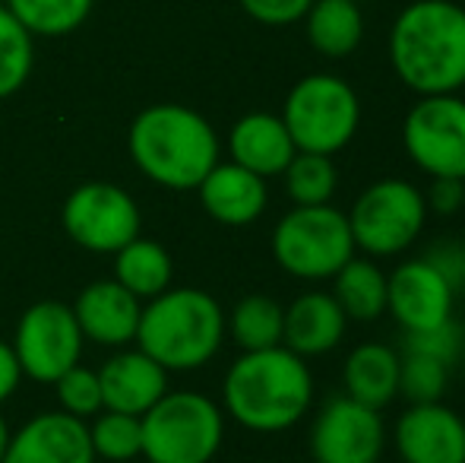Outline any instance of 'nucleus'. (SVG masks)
Listing matches in <instances>:
<instances>
[{
  "label": "nucleus",
  "instance_id": "18",
  "mask_svg": "<svg viewBox=\"0 0 465 463\" xmlns=\"http://www.w3.org/2000/svg\"><path fill=\"white\" fill-rule=\"evenodd\" d=\"M200 204L222 226H251L266 213L270 187L266 178L241 168L238 162H215L213 172L200 181Z\"/></svg>",
  "mask_w": 465,
  "mask_h": 463
},
{
  "label": "nucleus",
  "instance_id": "6",
  "mask_svg": "<svg viewBox=\"0 0 465 463\" xmlns=\"http://www.w3.org/2000/svg\"><path fill=\"white\" fill-rule=\"evenodd\" d=\"M140 422L143 458L149 463H209L225 438L219 403L193 390H168Z\"/></svg>",
  "mask_w": 465,
  "mask_h": 463
},
{
  "label": "nucleus",
  "instance_id": "30",
  "mask_svg": "<svg viewBox=\"0 0 465 463\" xmlns=\"http://www.w3.org/2000/svg\"><path fill=\"white\" fill-rule=\"evenodd\" d=\"M89 441H93L95 458L111 463L134 460L143 454V422L140 416L102 409L89 426Z\"/></svg>",
  "mask_w": 465,
  "mask_h": 463
},
{
  "label": "nucleus",
  "instance_id": "2",
  "mask_svg": "<svg viewBox=\"0 0 465 463\" xmlns=\"http://www.w3.org/2000/svg\"><path fill=\"white\" fill-rule=\"evenodd\" d=\"M222 403L225 413L251 432H288L313 407L311 365L285 347L241 352L222 384Z\"/></svg>",
  "mask_w": 465,
  "mask_h": 463
},
{
  "label": "nucleus",
  "instance_id": "14",
  "mask_svg": "<svg viewBox=\"0 0 465 463\" xmlns=\"http://www.w3.org/2000/svg\"><path fill=\"white\" fill-rule=\"evenodd\" d=\"M402 463H465V419L443 400L409 403L396 422Z\"/></svg>",
  "mask_w": 465,
  "mask_h": 463
},
{
  "label": "nucleus",
  "instance_id": "16",
  "mask_svg": "<svg viewBox=\"0 0 465 463\" xmlns=\"http://www.w3.org/2000/svg\"><path fill=\"white\" fill-rule=\"evenodd\" d=\"M70 308H74L83 337L98 347H127L130 340H136L143 305L117 279L89 283Z\"/></svg>",
  "mask_w": 465,
  "mask_h": 463
},
{
  "label": "nucleus",
  "instance_id": "11",
  "mask_svg": "<svg viewBox=\"0 0 465 463\" xmlns=\"http://www.w3.org/2000/svg\"><path fill=\"white\" fill-rule=\"evenodd\" d=\"M64 229L93 254H117L140 235V206L124 187L86 181L64 204Z\"/></svg>",
  "mask_w": 465,
  "mask_h": 463
},
{
  "label": "nucleus",
  "instance_id": "8",
  "mask_svg": "<svg viewBox=\"0 0 465 463\" xmlns=\"http://www.w3.org/2000/svg\"><path fill=\"white\" fill-rule=\"evenodd\" d=\"M345 216L355 251L380 260L409 251L421 238L430 213L418 185L405 178H380L358 194Z\"/></svg>",
  "mask_w": 465,
  "mask_h": 463
},
{
  "label": "nucleus",
  "instance_id": "19",
  "mask_svg": "<svg viewBox=\"0 0 465 463\" xmlns=\"http://www.w3.org/2000/svg\"><path fill=\"white\" fill-rule=\"evenodd\" d=\"M349 317L339 308L332 292H304L285 308V327H282V347L301 358L326 356L345 340Z\"/></svg>",
  "mask_w": 465,
  "mask_h": 463
},
{
  "label": "nucleus",
  "instance_id": "4",
  "mask_svg": "<svg viewBox=\"0 0 465 463\" xmlns=\"http://www.w3.org/2000/svg\"><path fill=\"white\" fill-rule=\"evenodd\" d=\"M225 340V311L209 292L168 286L149 298L136 327V347L165 371H193L213 362Z\"/></svg>",
  "mask_w": 465,
  "mask_h": 463
},
{
  "label": "nucleus",
  "instance_id": "25",
  "mask_svg": "<svg viewBox=\"0 0 465 463\" xmlns=\"http://www.w3.org/2000/svg\"><path fill=\"white\" fill-rule=\"evenodd\" d=\"M282 327L285 308L270 296H244L232 315H225V334H232L241 352L282 347Z\"/></svg>",
  "mask_w": 465,
  "mask_h": 463
},
{
  "label": "nucleus",
  "instance_id": "26",
  "mask_svg": "<svg viewBox=\"0 0 465 463\" xmlns=\"http://www.w3.org/2000/svg\"><path fill=\"white\" fill-rule=\"evenodd\" d=\"M93 4L95 0H4V6L32 38L70 35L89 19Z\"/></svg>",
  "mask_w": 465,
  "mask_h": 463
},
{
  "label": "nucleus",
  "instance_id": "36",
  "mask_svg": "<svg viewBox=\"0 0 465 463\" xmlns=\"http://www.w3.org/2000/svg\"><path fill=\"white\" fill-rule=\"evenodd\" d=\"M19 381H23V368L16 362V352H13L10 343L0 340V403L10 400L13 390L19 388Z\"/></svg>",
  "mask_w": 465,
  "mask_h": 463
},
{
  "label": "nucleus",
  "instance_id": "38",
  "mask_svg": "<svg viewBox=\"0 0 465 463\" xmlns=\"http://www.w3.org/2000/svg\"><path fill=\"white\" fill-rule=\"evenodd\" d=\"M462 213H465V204H462Z\"/></svg>",
  "mask_w": 465,
  "mask_h": 463
},
{
  "label": "nucleus",
  "instance_id": "12",
  "mask_svg": "<svg viewBox=\"0 0 465 463\" xmlns=\"http://www.w3.org/2000/svg\"><path fill=\"white\" fill-rule=\"evenodd\" d=\"M313 463H380L386 448V422L380 409L351 400L349 394L332 397L311 422Z\"/></svg>",
  "mask_w": 465,
  "mask_h": 463
},
{
  "label": "nucleus",
  "instance_id": "23",
  "mask_svg": "<svg viewBox=\"0 0 465 463\" xmlns=\"http://www.w3.org/2000/svg\"><path fill=\"white\" fill-rule=\"evenodd\" d=\"M332 298L349 321H377L386 315V273L373 257H351L332 277Z\"/></svg>",
  "mask_w": 465,
  "mask_h": 463
},
{
  "label": "nucleus",
  "instance_id": "31",
  "mask_svg": "<svg viewBox=\"0 0 465 463\" xmlns=\"http://www.w3.org/2000/svg\"><path fill=\"white\" fill-rule=\"evenodd\" d=\"M57 388V400H61V409L76 419H86V416H98L102 413V384H98V371L83 368V365H74L67 368L61 377L54 381Z\"/></svg>",
  "mask_w": 465,
  "mask_h": 463
},
{
  "label": "nucleus",
  "instance_id": "21",
  "mask_svg": "<svg viewBox=\"0 0 465 463\" xmlns=\"http://www.w3.org/2000/svg\"><path fill=\"white\" fill-rule=\"evenodd\" d=\"M342 381L351 400L383 413L399 397V352L386 343H361L345 358Z\"/></svg>",
  "mask_w": 465,
  "mask_h": 463
},
{
  "label": "nucleus",
  "instance_id": "22",
  "mask_svg": "<svg viewBox=\"0 0 465 463\" xmlns=\"http://www.w3.org/2000/svg\"><path fill=\"white\" fill-rule=\"evenodd\" d=\"M301 23L311 48L332 61L355 55L364 38V13L355 0H313Z\"/></svg>",
  "mask_w": 465,
  "mask_h": 463
},
{
  "label": "nucleus",
  "instance_id": "9",
  "mask_svg": "<svg viewBox=\"0 0 465 463\" xmlns=\"http://www.w3.org/2000/svg\"><path fill=\"white\" fill-rule=\"evenodd\" d=\"M405 156L428 178L465 181V99L460 93L418 96L402 121Z\"/></svg>",
  "mask_w": 465,
  "mask_h": 463
},
{
  "label": "nucleus",
  "instance_id": "29",
  "mask_svg": "<svg viewBox=\"0 0 465 463\" xmlns=\"http://www.w3.org/2000/svg\"><path fill=\"white\" fill-rule=\"evenodd\" d=\"M453 365L421 349L399 352V397L409 403H437L443 400Z\"/></svg>",
  "mask_w": 465,
  "mask_h": 463
},
{
  "label": "nucleus",
  "instance_id": "13",
  "mask_svg": "<svg viewBox=\"0 0 465 463\" xmlns=\"http://www.w3.org/2000/svg\"><path fill=\"white\" fill-rule=\"evenodd\" d=\"M456 296L437 267L424 257L405 260L392 273H386V315L399 321L405 334H421L453 321Z\"/></svg>",
  "mask_w": 465,
  "mask_h": 463
},
{
  "label": "nucleus",
  "instance_id": "24",
  "mask_svg": "<svg viewBox=\"0 0 465 463\" xmlns=\"http://www.w3.org/2000/svg\"><path fill=\"white\" fill-rule=\"evenodd\" d=\"M174 264L172 254L153 238H140L136 235L130 245H124L114 254V279L130 289L136 298H155L172 286Z\"/></svg>",
  "mask_w": 465,
  "mask_h": 463
},
{
  "label": "nucleus",
  "instance_id": "28",
  "mask_svg": "<svg viewBox=\"0 0 465 463\" xmlns=\"http://www.w3.org/2000/svg\"><path fill=\"white\" fill-rule=\"evenodd\" d=\"M32 67H35V38L0 4V99L19 93L29 83Z\"/></svg>",
  "mask_w": 465,
  "mask_h": 463
},
{
  "label": "nucleus",
  "instance_id": "32",
  "mask_svg": "<svg viewBox=\"0 0 465 463\" xmlns=\"http://www.w3.org/2000/svg\"><path fill=\"white\" fill-rule=\"evenodd\" d=\"M402 349H421L430 356L443 358V362L456 365L465 349V330L456 321H447L434 330H421V334H405Z\"/></svg>",
  "mask_w": 465,
  "mask_h": 463
},
{
  "label": "nucleus",
  "instance_id": "5",
  "mask_svg": "<svg viewBox=\"0 0 465 463\" xmlns=\"http://www.w3.org/2000/svg\"><path fill=\"white\" fill-rule=\"evenodd\" d=\"M282 121L298 153L336 156L361 127V99L342 76L307 74L288 89Z\"/></svg>",
  "mask_w": 465,
  "mask_h": 463
},
{
  "label": "nucleus",
  "instance_id": "35",
  "mask_svg": "<svg viewBox=\"0 0 465 463\" xmlns=\"http://www.w3.org/2000/svg\"><path fill=\"white\" fill-rule=\"evenodd\" d=\"M428 213L437 216H456L465 204V181L462 178H430V187L424 191Z\"/></svg>",
  "mask_w": 465,
  "mask_h": 463
},
{
  "label": "nucleus",
  "instance_id": "33",
  "mask_svg": "<svg viewBox=\"0 0 465 463\" xmlns=\"http://www.w3.org/2000/svg\"><path fill=\"white\" fill-rule=\"evenodd\" d=\"M238 4L253 23L282 29V25L301 23L313 0H238Z\"/></svg>",
  "mask_w": 465,
  "mask_h": 463
},
{
  "label": "nucleus",
  "instance_id": "10",
  "mask_svg": "<svg viewBox=\"0 0 465 463\" xmlns=\"http://www.w3.org/2000/svg\"><path fill=\"white\" fill-rule=\"evenodd\" d=\"M83 337L76 315L64 302H38L23 311L13 337V352L23 368L38 384H54L67 368L80 365Z\"/></svg>",
  "mask_w": 465,
  "mask_h": 463
},
{
  "label": "nucleus",
  "instance_id": "37",
  "mask_svg": "<svg viewBox=\"0 0 465 463\" xmlns=\"http://www.w3.org/2000/svg\"><path fill=\"white\" fill-rule=\"evenodd\" d=\"M10 438H13L10 426H6V419H4V416H0V463H4L6 448H10Z\"/></svg>",
  "mask_w": 465,
  "mask_h": 463
},
{
  "label": "nucleus",
  "instance_id": "17",
  "mask_svg": "<svg viewBox=\"0 0 465 463\" xmlns=\"http://www.w3.org/2000/svg\"><path fill=\"white\" fill-rule=\"evenodd\" d=\"M98 384L104 409L143 416L168 394V371L136 347L111 356L98 371Z\"/></svg>",
  "mask_w": 465,
  "mask_h": 463
},
{
  "label": "nucleus",
  "instance_id": "20",
  "mask_svg": "<svg viewBox=\"0 0 465 463\" xmlns=\"http://www.w3.org/2000/svg\"><path fill=\"white\" fill-rule=\"evenodd\" d=\"M228 153H232V162H238L247 172L260 175V178H276L294 159L298 146H294L282 115L251 112L234 121L232 134H228Z\"/></svg>",
  "mask_w": 465,
  "mask_h": 463
},
{
  "label": "nucleus",
  "instance_id": "27",
  "mask_svg": "<svg viewBox=\"0 0 465 463\" xmlns=\"http://www.w3.org/2000/svg\"><path fill=\"white\" fill-rule=\"evenodd\" d=\"M282 178H285V194L294 206H323L332 204V197H336L339 168L332 156L294 153Z\"/></svg>",
  "mask_w": 465,
  "mask_h": 463
},
{
  "label": "nucleus",
  "instance_id": "3",
  "mask_svg": "<svg viewBox=\"0 0 465 463\" xmlns=\"http://www.w3.org/2000/svg\"><path fill=\"white\" fill-rule=\"evenodd\" d=\"M130 156L149 181L168 191H196L219 162V134L200 112L174 102L149 106L130 124Z\"/></svg>",
  "mask_w": 465,
  "mask_h": 463
},
{
  "label": "nucleus",
  "instance_id": "7",
  "mask_svg": "<svg viewBox=\"0 0 465 463\" xmlns=\"http://www.w3.org/2000/svg\"><path fill=\"white\" fill-rule=\"evenodd\" d=\"M272 257L294 279H332L355 257L349 216L332 204L292 206L272 229Z\"/></svg>",
  "mask_w": 465,
  "mask_h": 463
},
{
  "label": "nucleus",
  "instance_id": "1",
  "mask_svg": "<svg viewBox=\"0 0 465 463\" xmlns=\"http://www.w3.org/2000/svg\"><path fill=\"white\" fill-rule=\"evenodd\" d=\"M390 64L415 96L465 89V6L411 0L390 29Z\"/></svg>",
  "mask_w": 465,
  "mask_h": 463
},
{
  "label": "nucleus",
  "instance_id": "34",
  "mask_svg": "<svg viewBox=\"0 0 465 463\" xmlns=\"http://www.w3.org/2000/svg\"><path fill=\"white\" fill-rule=\"evenodd\" d=\"M424 260H428L430 267H437L456 292L465 289V245L462 241H450V238L437 241V245L428 247Z\"/></svg>",
  "mask_w": 465,
  "mask_h": 463
},
{
  "label": "nucleus",
  "instance_id": "39",
  "mask_svg": "<svg viewBox=\"0 0 465 463\" xmlns=\"http://www.w3.org/2000/svg\"><path fill=\"white\" fill-rule=\"evenodd\" d=\"M355 4H361V0H355Z\"/></svg>",
  "mask_w": 465,
  "mask_h": 463
},
{
  "label": "nucleus",
  "instance_id": "15",
  "mask_svg": "<svg viewBox=\"0 0 465 463\" xmlns=\"http://www.w3.org/2000/svg\"><path fill=\"white\" fill-rule=\"evenodd\" d=\"M4 463H95L89 426L70 413H38L10 438Z\"/></svg>",
  "mask_w": 465,
  "mask_h": 463
}]
</instances>
